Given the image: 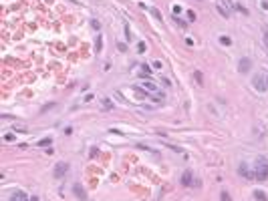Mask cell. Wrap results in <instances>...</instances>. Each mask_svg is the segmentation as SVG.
<instances>
[{
  "instance_id": "cell-1",
  "label": "cell",
  "mask_w": 268,
  "mask_h": 201,
  "mask_svg": "<svg viewBox=\"0 0 268 201\" xmlns=\"http://www.w3.org/2000/svg\"><path fill=\"white\" fill-rule=\"evenodd\" d=\"M254 179L258 183L268 179V159L266 157H258L254 161Z\"/></svg>"
},
{
  "instance_id": "cell-2",
  "label": "cell",
  "mask_w": 268,
  "mask_h": 201,
  "mask_svg": "<svg viewBox=\"0 0 268 201\" xmlns=\"http://www.w3.org/2000/svg\"><path fill=\"white\" fill-rule=\"evenodd\" d=\"M67 173H69V163H65V161L57 163V165H54V169H53L54 179H63L65 175H67Z\"/></svg>"
},
{
  "instance_id": "cell-3",
  "label": "cell",
  "mask_w": 268,
  "mask_h": 201,
  "mask_svg": "<svg viewBox=\"0 0 268 201\" xmlns=\"http://www.w3.org/2000/svg\"><path fill=\"white\" fill-rule=\"evenodd\" d=\"M252 85H254V89H256L258 93L268 91V89H266V81H264V77H262V75H256V77L252 79Z\"/></svg>"
},
{
  "instance_id": "cell-4",
  "label": "cell",
  "mask_w": 268,
  "mask_h": 201,
  "mask_svg": "<svg viewBox=\"0 0 268 201\" xmlns=\"http://www.w3.org/2000/svg\"><path fill=\"white\" fill-rule=\"evenodd\" d=\"M238 173H240V175H242L244 179H254V173L250 171V167H248V165H246V163H242V165H240V167H238Z\"/></svg>"
},
{
  "instance_id": "cell-5",
  "label": "cell",
  "mask_w": 268,
  "mask_h": 201,
  "mask_svg": "<svg viewBox=\"0 0 268 201\" xmlns=\"http://www.w3.org/2000/svg\"><path fill=\"white\" fill-rule=\"evenodd\" d=\"M238 67H240V68H238L240 72H248L250 68H252V60H250L248 57H244L242 60H240V64H238Z\"/></svg>"
},
{
  "instance_id": "cell-6",
  "label": "cell",
  "mask_w": 268,
  "mask_h": 201,
  "mask_svg": "<svg viewBox=\"0 0 268 201\" xmlns=\"http://www.w3.org/2000/svg\"><path fill=\"white\" fill-rule=\"evenodd\" d=\"M73 191H75V195H77V199H81V201H85V199H87V191H85V189H83L81 185H79V183H75Z\"/></svg>"
},
{
  "instance_id": "cell-7",
  "label": "cell",
  "mask_w": 268,
  "mask_h": 201,
  "mask_svg": "<svg viewBox=\"0 0 268 201\" xmlns=\"http://www.w3.org/2000/svg\"><path fill=\"white\" fill-rule=\"evenodd\" d=\"M141 89H143V91H147L149 95H155V93H157V85H153L151 81H145L141 85Z\"/></svg>"
},
{
  "instance_id": "cell-8",
  "label": "cell",
  "mask_w": 268,
  "mask_h": 201,
  "mask_svg": "<svg viewBox=\"0 0 268 201\" xmlns=\"http://www.w3.org/2000/svg\"><path fill=\"white\" fill-rule=\"evenodd\" d=\"M10 201H30V199L26 197L24 191H14V193H12V197H10Z\"/></svg>"
},
{
  "instance_id": "cell-9",
  "label": "cell",
  "mask_w": 268,
  "mask_h": 201,
  "mask_svg": "<svg viewBox=\"0 0 268 201\" xmlns=\"http://www.w3.org/2000/svg\"><path fill=\"white\" fill-rule=\"evenodd\" d=\"M181 185L184 187L192 185V171H184V175H181Z\"/></svg>"
},
{
  "instance_id": "cell-10",
  "label": "cell",
  "mask_w": 268,
  "mask_h": 201,
  "mask_svg": "<svg viewBox=\"0 0 268 201\" xmlns=\"http://www.w3.org/2000/svg\"><path fill=\"white\" fill-rule=\"evenodd\" d=\"M254 197H256V201H268V195L264 191H258V189L254 191Z\"/></svg>"
},
{
  "instance_id": "cell-11",
  "label": "cell",
  "mask_w": 268,
  "mask_h": 201,
  "mask_svg": "<svg viewBox=\"0 0 268 201\" xmlns=\"http://www.w3.org/2000/svg\"><path fill=\"white\" fill-rule=\"evenodd\" d=\"M101 105H103V109H105V111H111V109H113L111 99H101Z\"/></svg>"
},
{
  "instance_id": "cell-12",
  "label": "cell",
  "mask_w": 268,
  "mask_h": 201,
  "mask_svg": "<svg viewBox=\"0 0 268 201\" xmlns=\"http://www.w3.org/2000/svg\"><path fill=\"white\" fill-rule=\"evenodd\" d=\"M139 75H141V77H149V75H151V68L147 67V64H141V71H139Z\"/></svg>"
},
{
  "instance_id": "cell-13",
  "label": "cell",
  "mask_w": 268,
  "mask_h": 201,
  "mask_svg": "<svg viewBox=\"0 0 268 201\" xmlns=\"http://www.w3.org/2000/svg\"><path fill=\"white\" fill-rule=\"evenodd\" d=\"M218 12H220L222 16H224V18H228V16H230V10H226L224 6H220V4H218Z\"/></svg>"
},
{
  "instance_id": "cell-14",
  "label": "cell",
  "mask_w": 268,
  "mask_h": 201,
  "mask_svg": "<svg viewBox=\"0 0 268 201\" xmlns=\"http://www.w3.org/2000/svg\"><path fill=\"white\" fill-rule=\"evenodd\" d=\"M101 48H103V38H101V36H97V42H95V50H97V53H101Z\"/></svg>"
},
{
  "instance_id": "cell-15",
  "label": "cell",
  "mask_w": 268,
  "mask_h": 201,
  "mask_svg": "<svg viewBox=\"0 0 268 201\" xmlns=\"http://www.w3.org/2000/svg\"><path fill=\"white\" fill-rule=\"evenodd\" d=\"M220 197H222L220 201H232V197H230V193H228V191H222V193H220Z\"/></svg>"
},
{
  "instance_id": "cell-16",
  "label": "cell",
  "mask_w": 268,
  "mask_h": 201,
  "mask_svg": "<svg viewBox=\"0 0 268 201\" xmlns=\"http://www.w3.org/2000/svg\"><path fill=\"white\" fill-rule=\"evenodd\" d=\"M232 6H234V8H236V10H238V12H242V14H248V10L244 8V6H242V4H232Z\"/></svg>"
},
{
  "instance_id": "cell-17",
  "label": "cell",
  "mask_w": 268,
  "mask_h": 201,
  "mask_svg": "<svg viewBox=\"0 0 268 201\" xmlns=\"http://www.w3.org/2000/svg\"><path fill=\"white\" fill-rule=\"evenodd\" d=\"M149 12H151V14H153V16H155L157 20H161V12H159V10H157V8H149Z\"/></svg>"
},
{
  "instance_id": "cell-18",
  "label": "cell",
  "mask_w": 268,
  "mask_h": 201,
  "mask_svg": "<svg viewBox=\"0 0 268 201\" xmlns=\"http://www.w3.org/2000/svg\"><path fill=\"white\" fill-rule=\"evenodd\" d=\"M137 53H139V54L145 53V42H137Z\"/></svg>"
},
{
  "instance_id": "cell-19",
  "label": "cell",
  "mask_w": 268,
  "mask_h": 201,
  "mask_svg": "<svg viewBox=\"0 0 268 201\" xmlns=\"http://www.w3.org/2000/svg\"><path fill=\"white\" fill-rule=\"evenodd\" d=\"M39 145H40V147H47V145H50V137H49V139H43V141H39Z\"/></svg>"
},
{
  "instance_id": "cell-20",
  "label": "cell",
  "mask_w": 268,
  "mask_h": 201,
  "mask_svg": "<svg viewBox=\"0 0 268 201\" xmlns=\"http://www.w3.org/2000/svg\"><path fill=\"white\" fill-rule=\"evenodd\" d=\"M195 81H198V85H202V82H204V79H202V72H198V71H195Z\"/></svg>"
},
{
  "instance_id": "cell-21",
  "label": "cell",
  "mask_w": 268,
  "mask_h": 201,
  "mask_svg": "<svg viewBox=\"0 0 268 201\" xmlns=\"http://www.w3.org/2000/svg\"><path fill=\"white\" fill-rule=\"evenodd\" d=\"M91 26H93V28H101V22H99V20H93V22H91Z\"/></svg>"
},
{
  "instance_id": "cell-22",
  "label": "cell",
  "mask_w": 268,
  "mask_h": 201,
  "mask_svg": "<svg viewBox=\"0 0 268 201\" xmlns=\"http://www.w3.org/2000/svg\"><path fill=\"white\" fill-rule=\"evenodd\" d=\"M188 18H190L192 22H194V20H195V12H194V10H190V12H188Z\"/></svg>"
},
{
  "instance_id": "cell-23",
  "label": "cell",
  "mask_w": 268,
  "mask_h": 201,
  "mask_svg": "<svg viewBox=\"0 0 268 201\" xmlns=\"http://www.w3.org/2000/svg\"><path fill=\"white\" fill-rule=\"evenodd\" d=\"M220 42H222V44H230V42H232V40H230L228 36H222V38H220Z\"/></svg>"
},
{
  "instance_id": "cell-24",
  "label": "cell",
  "mask_w": 268,
  "mask_h": 201,
  "mask_svg": "<svg viewBox=\"0 0 268 201\" xmlns=\"http://www.w3.org/2000/svg\"><path fill=\"white\" fill-rule=\"evenodd\" d=\"M176 22H177V24H180L181 28H185V26H188V24H185V22H184V20H181V18H177V16H176Z\"/></svg>"
},
{
  "instance_id": "cell-25",
  "label": "cell",
  "mask_w": 268,
  "mask_h": 201,
  "mask_svg": "<svg viewBox=\"0 0 268 201\" xmlns=\"http://www.w3.org/2000/svg\"><path fill=\"white\" fill-rule=\"evenodd\" d=\"M117 48H119V50H121V53H125V50H127V46H125V44H123V42H119V44H117Z\"/></svg>"
},
{
  "instance_id": "cell-26",
  "label": "cell",
  "mask_w": 268,
  "mask_h": 201,
  "mask_svg": "<svg viewBox=\"0 0 268 201\" xmlns=\"http://www.w3.org/2000/svg\"><path fill=\"white\" fill-rule=\"evenodd\" d=\"M264 44H266V48H268V28L264 30Z\"/></svg>"
},
{
  "instance_id": "cell-27",
  "label": "cell",
  "mask_w": 268,
  "mask_h": 201,
  "mask_svg": "<svg viewBox=\"0 0 268 201\" xmlns=\"http://www.w3.org/2000/svg\"><path fill=\"white\" fill-rule=\"evenodd\" d=\"M180 12H181V6H173V14L177 16V14H180Z\"/></svg>"
},
{
  "instance_id": "cell-28",
  "label": "cell",
  "mask_w": 268,
  "mask_h": 201,
  "mask_svg": "<svg viewBox=\"0 0 268 201\" xmlns=\"http://www.w3.org/2000/svg\"><path fill=\"white\" fill-rule=\"evenodd\" d=\"M14 139H16L14 135H6V137H4V141H14Z\"/></svg>"
},
{
  "instance_id": "cell-29",
  "label": "cell",
  "mask_w": 268,
  "mask_h": 201,
  "mask_svg": "<svg viewBox=\"0 0 268 201\" xmlns=\"http://www.w3.org/2000/svg\"><path fill=\"white\" fill-rule=\"evenodd\" d=\"M30 201H39V197H34V195H32V197H30Z\"/></svg>"
},
{
  "instance_id": "cell-30",
  "label": "cell",
  "mask_w": 268,
  "mask_h": 201,
  "mask_svg": "<svg viewBox=\"0 0 268 201\" xmlns=\"http://www.w3.org/2000/svg\"><path fill=\"white\" fill-rule=\"evenodd\" d=\"M266 89H268V75H266Z\"/></svg>"
}]
</instances>
